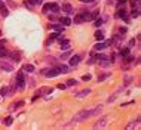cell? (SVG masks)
<instances>
[{
	"mask_svg": "<svg viewBox=\"0 0 141 130\" xmlns=\"http://www.w3.org/2000/svg\"><path fill=\"white\" fill-rule=\"evenodd\" d=\"M0 15H2V16H8L9 15V10H8V8L2 3V5H0Z\"/></svg>",
	"mask_w": 141,
	"mask_h": 130,
	"instance_id": "obj_12",
	"label": "cell"
},
{
	"mask_svg": "<svg viewBox=\"0 0 141 130\" xmlns=\"http://www.w3.org/2000/svg\"><path fill=\"white\" fill-rule=\"evenodd\" d=\"M58 69H60V74H65V72H68V71H70L67 65H61V67H58Z\"/></svg>",
	"mask_w": 141,
	"mask_h": 130,
	"instance_id": "obj_21",
	"label": "cell"
},
{
	"mask_svg": "<svg viewBox=\"0 0 141 130\" xmlns=\"http://www.w3.org/2000/svg\"><path fill=\"white\" fill-rule=\"evenodd\" d=\"M83 80H91V74H86V76H83Z\"/></svg>",
	"mask_w": 141,
	"mask_h": 130,
	"instance_id": "obj_36",
	"label": "cell"
},
{
	"mask_svg": "<svg viewBox=\"0 0 141 130\" xmlns=\"http://www.w3.org/2000/svg\"><path fill=\"white\" fill-rule=\"evenodd\" d=\"M94 24H95V27H100V25L102 24V21H101V19H97V21H95Z\"/></svg>",
	"mask_w": 141,
	"mask_h": 130,
	"instance_id": "obj_35",
	"label": "cell"
},
{
	"mask_svg": "<svg viewBox=\"0 0 141 130\" xmlns=\"http://www.w3.org/2000/svg\"><path fill=\"white\" fill-rule=\"evenodd\" d=\"M138 123H140V117H137L135 120H132L128 126H126V130H131V129H134V127H137L138 126Z\"/></svg>",
	"mask_w": 141,
	"mask_h": 130,
	"instance_id": "obj_9",
	"label": "cell"
},
{
	"mask_svg": "<svg viewBox=\"0 0 141 130\" xmlns=\"http://www.w3.org/2000/svg\"><path fill=\"white\" fill-rule=\"evenodd\" d=\"M8 87H2V89H0V95H2V96H6L8 95Z\"/></svg>",
	"mask_w": 141,
	"mask_h": 130,
	"instance_id": "obj_26",
	"label": "cell"
},
{
	"mask_svg": "<svg viewBox=\"0 0 141 130\" xmlns=\"http://www.w3.org/2000/svg\"><path fill=\"white\" fill-rule=\"evenodd\" d=\"M62 9H64L65 13H71V12H73V8H71V5H70V3H64V5H62Z\"/></svg>",
	"mask_w": 141,
	"mask_h": 130,
	"instance_id": "obj_13",
	"label": "cell"
},
{
	"mask_svg": "<svg viewBox=\"0 0 141 130\" xmlns=\"http://www.w3.org/2000/svg\"><path fill=\"white\" fill-rule=\"evenodd\" d=\"M0 5H2V0H0Z\"/></svg>",
	"mask_w": 141,
	"mask_h": 130,
	"instance_id": "obj_41",
	"label": "cell"
},
{
	"mask_svg": "<svg viewBox=\"0 0 141 130\" xmlns=\"http://www.w3.org/2000/svg\"><path fill=\"white\" fill-rule=\"evenodd\" d=\"M6 55H8V50H6L3 46H0V58H5Z\"/></svg>",
	"mask_w": 141,
	"mask_h": 130,
	"instance_id": "obj_23",
	"label": "cell"
},
{
	"mask_svg": "<svg viewBox=\"0 0 141 130\" xmlns=\"http://www.w3.org/2000/svg\"><path fill=\"white\" fill-rule=\"evenodd\" d=\"M117 16H119V18H123V19H125L126 22L129 21L128 13H126V10H125V9H119V10H117Z\"/></svg>",
	"mask_w": 141,
	"mask_h": 130,
	"instance_id": "obj_7",
	"label": "cell"
},
{
	"mask_svg": "<svg viewBox=\"0 0 141 130\" xmlns=\"http://www.w3.org/2000/svg\"><path fill=\"white\" fill-rule=\"evenodd\" d=\"M131 15H132L134 18H137V16L140 15V8H134V9H132V12H131Z\"/></svg>",
	"mask_w": 141,
	"mask_h": 130,
	"instance_id": "obj_25",
	"label": "cell"
},
{
	"mask_svg": "<svg viewBox=\"0 0 141 130\" xmlns=\"http://www.w3.org/2000/svg\"><path fill=\"white\" fill-rule=\"evenodd\" d=\"M61 24H62L64 27H68L70 24H71V19H70V18H67V16H65V18H62V19H61Z\"/></svg>",
	"mask_w": 141,
	"mask_h": 130,
	"instance_id": "obj_20",
	"label": "cell"
},
{
	"mask_svg": "<svg viewBox=\"0 0 141 130\" xmlns=\"http://www.w3.org/2000/svg\"><path fill=\"white\" fill-rule=\"evenodd\" d=\"M12 121H13V118H12V117H8V118L5 120V124H6V126H10Z\"/></svg>",
	"mask_w": 141,
	"mask_h": 130,
	"instance_id": "obj_29",
	"label": "cell"
},
{
	"mask_svg": "<svg viewBox=\"0 0 141 130\" xmlns=\"http://www.w3.org/2000/svg\"><path fill=\"white\" fill-rule=\"evenodd\" d=\"M42 0H25V5L28 6H34V5H40Z\"/></svg>",
	"mask_w": 141,
	"mask_h": 130,
	"instance_id": "obj_17",
	"label": "cell"
},
{
	"mask_svg": "<svg viewBox=\"0 0 141 130\" xmlns=\"http://www.w3.org/2000/svg\"><path fill=\"white\" fill-rule=\"evenodd\" d=\"M70 53H71V52H70V50H67V52H65V53L62 55V56H61V58H62V59H65V58H68V56H70Z\"/></svg>",
	"mask_w": 141,
	"mask_h": 130,
	"instance_id": "obj_33",
	"label": "cell"
},
{
	"mask_svg": "<svg viewBox=\"0 0 141 130\" xmlns=\"http://www.w3.org/2000/svg\"><path fill=\"white\" fill-rule=\"evenodd\" d=\"M62 24H54V25H52V30H54V31H57V33H60V31H62Z\"/></svg>",
	"mask_w": 141,
	"mask_h": 130,
	"instance_id": "obj_19",
	"label": "cell"
},
{
	"mask_svg": "<svg viewBox=\"0 0 141 130\" xmlns=\"http://www.w3.org/2000/svg\"><path fill=\"white\" fill-rule=\"evenodd\" d=\"M89 16H91V19H95V18L98 16V10H94V12H92V13H91Z\"/></svg>",
	"mask_w": 141,
	"mask_h": 130,
	"instance_id": "obj_32",
	"label": "cell"
},
{
	"mask_svg": "<svg viewBox=\"0 0 141 130\" xmlns=\"http://www.w3.org/2000/svg\"><path fill=\"white\" fill-rule=\"evenodd\" d=\"M16 87L18 89H24L25 87V80H24V74L20 72L18 76H16Z\"/></svg>",
	"mask_w": 141,
	"mask_h": 130,
	"instance_id": "obj_5",
	"label": "cell"
},
{
	"mask_svg": "<svg viewBox=\"0 0 141 130\" xmlns=\"http://www.w3.org/2000/svg\"><path fill=\"white\" fill-rule=\"evenodd\" d=\"M60 10V6L57 3H46L43 6V12L48 13V12H58Z\"/></svg>",
	"mask_w": 141,
	"mask_h": 130,
	"instance_id": "obj_3",
	"label": "cell"
},
{
	"mask_svg": "<svg viewBox=\"0 0 141 130\" xmlns=\"http://www.w3.org/2000/svg\"><path fill=\"white\" fill-rule=\"evenodd\" d=\"M43 74L46 77H57V76H60V69L58 68H50V69H43Z\"/></svg>",
	"mask_w": 141,
	"mask_h": 130,
	"instance_id": "obj_4",
	"label": "cell"
},
{
	"mask_svg": "<svg viewBox=\"0 0 141 130\" xmlns=\"http://www.w3.org/2000/svg\"><path fill=\"white\" fill-rule=\"evenodd\" d=\"M80 2H85V0H80Z\"/></svg>",
	"mask_w": 141,
	"mask_h": 130,
	"instance_id": "obj_42",
	"label": "cell"
},
{
	"mask_svg": "<svg viewBox=\"0 0 141 130\" xmlns=\"http://www.w3.org/2000/svg\"><path fill=\"white\" fill-rule=\"evenodd\" d=\"M24 71H25V72H33V71H34V67H33L31 64H28V65H24Z\"/></svg>",
	"mask_w": 141,
	"mask_h": 130,
	"instance_id": "obj_22",
	"label": "cell"
},
{
	"mask_svg": "<svg viewBox=\"0 0 141 130\" xmlns=\"http://www.w3.org/2000/svg\"><path fill=\"white\" fill-rule=\"evenodd\" d=\"M102 109V106L101 105H97V106H94V108H91V109H82L80 113H77L76 115H74V118H73V124H76V123H80V121H83V120H86V118H89V117H94V115H97L100 111Z\"/></svg>",
	"mask_w": 141,
	"mask_h": 130,
	"instance_id": "obj_1",
	"label": "cell"
},
{
	"mask_svg": "<svg viewBox=\"0 0 141 130\" xmlns=\"http://www.w3.org/2000/svg\"><path fill=\"white\" fill-rule=\"evenodd\" d=\"M0 68L2 69H5V71H8V72H10L12 69H13V67H12V64H8L6 61H0Z\"/></svg>",
	"mask_w": 141,
	"mask_h": 130,
	"instance_id": "obj_6",
	"label": "cell"
},
{
	"mask_svg": "<svg viewBox=\"0 0 141 130\" xmlns=\"http://www.w3.org/2000/svg\"><path fill=\"white\" fill-rule=\"evenodd\" d=\"M83 22H85V16H83V13H79V15L74 16V24H83Z\"/></svg>",
	"mask_w": 141,
	"mask_h": 130,
	"instance_id": "obj_10",
	"label": "cell"
},
{
	"mask_svg": "<svg viewBox=\"0 0 141 130\" xmlns=\"http://www.w3.org/2000/svg\"><path fill=\"white\" fill-rule=\"evenodd\" d=\"M125 59H126V62H131V61L134 59V56H131V55H126V58H125Z\"/></svg>",
	"mask_w": 141,
	"mask_h": 130,
	"instance_id": "obj_34",
	"label": "cell"
},
{
	"mask_svg": "<svg viewBox=\"0 0 141 130\" xmlns=\"http://www.w3.org/2000/svg\"><path fill=\"white\" fill-rule=\"evenodd\" d=\"M52 90H54L52 87H40V89L37 90V95H36V98H37L39 95H43L45 92H48V93H52ZM36 98H34V99H36Z\"/></svg>",
	"mask_w": 141,
	"mask_h": 130,
	"instance_id": "obj_8",
	"label": "cell"
},
{
	"mask_svg": "<svg viewBox=\"0 0 141 130\" xmlns=\"http://www.w3.org/2000/svg\"><path fill=\"white\" fill-rule=\"evenodd\" d=\"M80 59H82V58L79 56V55H74V56H71V59H70V65H73V67L77 65V64L80 62Z\"/></svg>",
	"mask_w": 141,
	"mask_h": 130,
	"instance_id": "obj_11",
	"label": "cell"
},
{
	"mask_svg": "<svg viewBox=\"0 0 141 130\" xmlns=\"http://www.w3.org/2000/svg\"><path fill=\"white\" fill-rule=\"evenodd\" d=\"M24 105V101H20V102H16V104H12L10 106H9V109L10 111H13V109H18L20 106H22Z\"/></svg>",
	"mask_w": 141,
	"mask_h": 130,
	"instance_id": "obj_14",
	"label": "cell"
},
{
	"mask_svg": "<svg viewBox=\"0 0 141 130\" xmlns=\"http://www.w3.org/2000/svg\"><path fill=\"white\" fill-rule=\"evenodd\" d=\"M110 44V42H105V43H97L95 44V50H101V49H104V47H107Z\"/></svg>",
	"mask_w": 141,
	"mask_h": 130,
	"instance_id": "obj_15",
	"label": "cell"
},
{
	"mask_svg": "<svg viewBox=\"0 0 141 130\" xmlns=\"http://www.w3.org/2000/svg\"><path fill=\"white\" fill-rule=\"evenodd\" d=\"M134 44H135V40H134V39H132V40H131V42H129V46H128V47H132V46H134Z\"/></svg>",
	"mask_w": 141,
	"mask_h": 130,
	"instance_id": "obj_38",
	"label": "cell"
},
{
	"mask_svg": "<svg viewBox=\"0 0 141 130\" xmlns=\"http://www.w3.org/2000/svg\"><path fill=\"white\" fill-rule=\"evenodd\" d=\"M76 84H77L76 80H68V81H67V86H76Z\"/></svg>",
	"mask_w": 141,
	"mask_h": 130,
	"instance_id": "obj_30",
	"label": "cell"
},
{
	"mask_svg": "<svg viewBox=\"0 0 141 130\" xmlns=\"http://www.w3.org/2000/svg\"><path fill=\"white\" fill-rule=\"evenodd\" d=\"M131 5H132V8L135 6V8H140V0H131Z\"/></svg>",
	"mask_w": 141,
	"mask_h": 130,
	"instance_id": "obj_28",
	"label": "cell"
},
{
	"mask_svg": "<svg viewBox=\"0 0 141 130\" xmlns=\"http://www.w3.org/2000/svg\"><path fill=\"white\" fill-rule=\"evenodd\" d=\"M12 56H13L15 62H18V61H20V58H18V55H15V53H12Z\"/></svg>",
	"mask_w": 141,
	"mask_h": 130,
	"instance_id": "obj_37",
	"label": "cell"
},
{
	"mask_svg": "<svg viewBox=\"0 0 141 130\" xmlns=\"http://www.w3.org/2000/svg\"><path fill=\"white\" fill-rule=\"evenodd\" d=\"M60 37V33H54V34H50V40H55Z\"/></svg>",
	"mask_w": 141,
	"mask_h": 130,
	"instance_id": "obj_31",
	"label": "cell"
},
{
	"mask_svg": "<svg viewBox=\"0 0 141 130\" xmlns=\"http://www.w3.org/2000/svg\"><path fill=\"white\" fill-rule=\"evenodd\" d=\"M95 39H97V40H100V42H101V40H102V39H104V34H102V33H101V31H97V33H95Z\"/></svg>",
	"mask_w": 141,
	"mask_h": 130,
	"instance_id": "obj_24",
	"label": "cell"
},
{
	"mask_svg": "<svg viewBox=\"0 0 141 130\" xmlns=\"http://www.w3.org/2000/svg\"><path fill=\"white\" fill-rule=\"evenodd\" d=\"M85 2H88V3H92V2H94V0H85Z\"/></svg>",
	"mask_w": 141,
	"mask_h": 130,
	"instance_id": "obj_40",
	"label": "cell"
},
{
	"mask_svg": "<svg viewBox=\"0 0 141 130\" xmlns=\"http://www.w3.org/2000/svg\"><path fill=\"white\" fill-rule=\"evenodd\" d=\"M109 121H110V115H104V117H101V118L94 124V129H104L105 126L109 124Z\"/></svg>",
	"mask_w": 141,
	"mask_h": 130,
	"instance_id": "obj_2",
	"label": "cell"
},
{
	"mask_svg": "<svg viewBox=\"0 0 141 130\" xmlns=\"http://www.w3.org/2000/svg\"><path fill=\"white\" fill-rule=\"evenodd\" d=\"M89 93H91V90H89V89H85V90H82V92H80V93H77V95H76V98H85L86 95H89Z\"/></svg>",
	"mask_w": 141,
	"mask_h": 130,
	"instance_id": "obj_16",
	"label": "cell"
},
{
	"mask_svg": "<svg viewBox=\"0 0 141 130\" xmlns=\"http://www.w3.org/2000/svg\"><path fill=\"white\" fill-rule=\"evenodd\" d=\"M60 43H61V49H62V50H67V49L70 47L68 40H62V39H61V42H60Z\"/></svg>",
	"mask_w": 141,
	"mask_h": 130,
	"instance_id": "obj_18",
	"label": "cell"
},
{
	"mask_svg": "<svg viewBox=\"0 0 141 130\" xmlns=\"http://www.w3.org/2000/svg\"><path fill=\"white\" fill-rule=\"evenodd\" d=\"M128 53H129V47H125V49L120 50V55H122V56H126Z\"/></svg>",
	"mask_w": 141,
	"mask_h": 130,
	"instance_id": "obj_27",
	"label": "cell"
},
{
	"mask_svg": "<svg viewBox=\"0 0 141 130\" xmlns=\"http://www.w3.org/2000/svg\"><path fill=\"white\" fill-rule=\"evenodd\" d=\"M119 3H125V2H128V0H117Z\"/></svg>",
	"mask_w": 141,
	"mask_h": 130,
	"instance_id": "obj_39",
	"label": "cell"
}]
</instances>
